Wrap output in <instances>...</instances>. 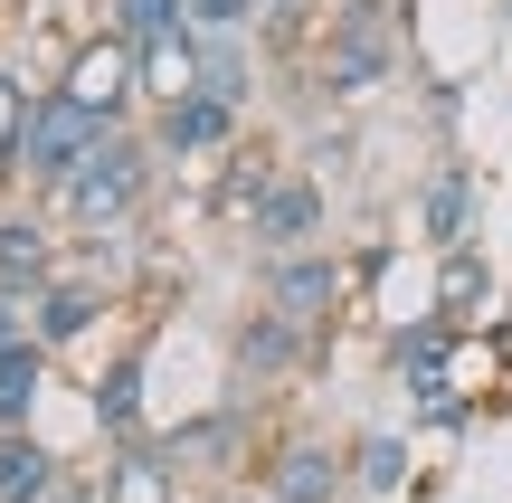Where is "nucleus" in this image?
<instances>
[{
  "instance_id": "obj_5",
  "label": "nucleus",
  "mask_w": 512,
  "mask_h": 503,
  "mask_svg": "<svg viewBox=\"0 0 512 503\" xmlns=\"http://www.w3.org/2000/svg\"><path fill=\"white\" fill-rule=\"evenodd\" d=\"M57 86H67L76 105H95L105 124H133V105H143V57H133L124 29H95V38H76V48H67Z\"/></svg>"
},
{
  "instance_id": "obj_9",
  "label": "nucleus",
  "mask_w": 512,
  "mask_h": 503,
  "mask_svg": "<svg viewBox=\"0 0 512 503\" xmlns=\"http://www.w3.org/2000/svg\"><path fill=\"white\" fill-rule=\"evenodd\" d=\"M181 456H171V437H124L114 447V466H95V494L105 503H181Z\"/></svg>"
},
{
  "instance_id": "obj_21",
  "label": "nucleus",
  "mask_w": 512,
  "mask_h": 503,
  "mask_svg": "<svg viewBox=\"0 0 512 503\" xmlns=\"http://www.w3.org/2000/svg\"><path fill=\"white\" fill-rule=\"evenodd\" d=\"M219 200H209V219H228V228H247V209L256 200H266V190H275V171H285V162H275V152H256V143H238V152H219Z\"/></svg>"
},
{
  "instance_id": "obj_22",
  "label": "nucleus",
  "mask_w": 512,
  "mask_h": 503,
  "mask_svg": "<svg viewBox=\"0 0 512 503\" xmlns=\"http://www.w3.org/2000/svg\"><path fill=\"white\" fill-rule=\"evenodd\" d=\"M86 409H95V428H105L114 447H124V437H143V352L114 361V371L86 390Z\"/></svg>"
},
{
  "instance_id": "obj_8",
  "label": "nucleus",
  "mask_w": 512,
  "mask_h": 503,
  "mask_svg": "<svg viewBox=\"0 0 512 503\" xmlns=\"http://www.w3.org/2000/svg\"><path fill=\"white\" fill-rule=\"evenodd\" d=\"M152 143H162V162H219V152L247 143V114L219 105V95H181V105L152 114Z\"/></svg>"
},
{
  "instance_id": "obj_17",
  "label": "nucleus",
  "mask_w": 512,
  "mask_h": 503,
  "mask_svg": "<svg viewBox=\"0 0 512 503\" xmlns=\"http://www.w3.org/2000/svg\"><path fill=\"white\" fill-rule=\"evenodd\" d=\"M418 228H427V247H465V228H475V162H446L418 190Z\"/></svg>"
},
{
  "instance_id": "obj_18",
  "label": "nucleus",
  "mask_w": 512,
  "mask_h": 503,
  "mask_svg": "<svg viewBox=\"0 0 512 503\" xmlns=\"http://www.w3.org/2000/svg\"><path fill=\"white\" fill-rule=\"evenodd\" d=\"M67 475H76V466H67L57 447H38L29 428H19V437H0V503H48Z\"/></svg>"
},
{
  "instance_id": "obj_23",
  "label": "nucleus",
  "mask_w": 512,
  "mask_h": 503,
  "mask_svg": "<svg viewBox=\"0 0 512 503\" xmlns=\"http://www.w3.org/2000/svg\"><path fill=\"white\" fill-rule=\"evenodd\" d=\"M200 95H219V105H238V114H247V95H256V76H247V57H238V38H200Z\"/></svg>"
},
{
  "instance_id": "obj_24",
  "label": "nucleus",
  "mask_w": 512,
  "mask_h": 503,
  "mask_svg": "<svg viewBox=\"0 0 512 503\" xmlns=\"http://www.w3.org/2000/svg\"><path fill=\"white\" fill-rule=\"evenodd\" d=\"M105 29H124V38H162V29H190V0H114V19Z\"/></svg>"
},
{
  "instance_id": "obj_10",
  "label": "nucleus",
  "mask_w": 512,
  "mask_h": 503,
  "mask_svg": "<svg viewBox=\"0 0 512 503\" xmlns=\"http://www.w3.org/2000/svg\"><path fill=\"white\" fill-rule=\"evenodd\" d=\"M57 276H67V266H57V228L38 219V209H0V295L38 304Z\"/></svg>"
},
{
  "instance_id": "obj_14",
  "label": "nucleus",
  "mask_w": 512,
  "mask_h": 503,
  "mask_svg": "<svg viewBox=\"0 0 512 503\" xmlns=\"http://www.w3.org/2000/svg\"><path fill=\"white\" fill-rule=\"evenodd\" d=\"M304 352H313V333H304L294 314H275V304H256V314L238 323V371H247V380H285Z\"/></svg>"
},
{
  "instance_id": "obj_26",
  "label": "nucleus",
  "mask_w": 512,
  "mask_h": 503,
  "mask_svg": "<svg viewBox=\"0 0 512 503\" xmlns=\"http://www.w3.org/2000/svg\"><path fill=\"white\" fill-rule=\"evenodd\" d=\"M19 342H38V333H29V304L0 295V352H19Z\"/></svg>"
},
{
  "instance_id": "obj_7",
  "label": "nucleus",
  "mask_w": 512,
  "mask_h": 503,
  "mask_svg": "<svg viewBox=\"0 0 512 503\" xmlns=\"http://www.w3.org/2000/svg\"><path fill=\"white\" fill-rule=\"evenodd\" d=\"M247 247H256V257L323 247V171H275V190L247 209Z\"/></svg>"
},
{
  "instance_id": "obj_11",
  "label": "nucleus",
  "mask_w": 512,
  "mask_h": 503,
  "mask_svg": "<svg viewBox=\"0 0 512 503\" xmlns=\"http://www.w3.org/2000/svg\"><path fill=\"white\" fill-rule=\"evenodd\" d=\"M456 342H465V323H446V314H408V323H389V371L408 380V399L446 390V361H456Z\"/></svg>"
},
{
  "instance_id": "obj_19",
  "label": "nucleus",
  "mask_w": 512,
  "mask_h": 503,
  "mask_svg": "<svg viewBox=\"0 0 512 503\" xmlns=\"http://www.w3.org/2000/svg\"><path fill=\"white\" fill-rule=\"evenodd\" d=\"M48 371H57L48 342H19V352H0V437H19V428L38 418V399H48Z\"/></svg>"
},
{
  "instance_id": "obj_28",
  "label": "nucleus",
  "mask_w": 512,
  "mask_h": 503,
  "mask_svg": "<svg viewBox=\"0 0 512 503\" xmlns=\"http://www.w3.org/2000/svg\"><path fill=\"white\" fill-rule=\"evenodd\" d=\"M266 19H285V29H294V19H313V0H266Z\"/></svg>"
},
{
  "instance_id": "obj_16",
  "label": "nucleus",
  "mask_w": 512,
  "mask_h": 503,
  "mask_svg": "<svg viewBox=\"0 0 512 503\" xmlns=\"http://www.w3.org/2000/svg\"><path fill=\"white\" fill-rule=\"evenodd\" d=\"M342 456H351V494H361V503H389V494H408V466H418L399 428H361Z\"/></svg>"
},
{
  "instance_id": "obj_6",
  "label": "nucleus",
  "mask_w": 512,
  "mask_h": 503,
  "mask_svg": "<svg viewBox=\"0 0 512 503\" xmlns=\"http://www.w3.org/2000/svg\"><path fill=\"white\" fill-rule=\"evenodd\" d=\"M256 485L275 503H342L351 494V456L332 437H275V447H256Z\"/></svg>"
},
{
  "instance_id": "obj_20",
  "label": "nucleus",
  "mask_w": 512,
  "mask_h": 503,
  "mask_svg": "<svg viewBox=\"0 0 512 503\" xmlns=\"http://www.w3.org/2000/svg\"><path fill=\"white\" fill-rule=\"evenodd\" d=\"M437 314L446 323H484L494 314V266L475 247H437Z\"/></svg>"
},
{
  "instance_id": "obj_29",
  "label": "nucleus",
  "mask_w": 512,
  "mask_h": 503,
  "mask_svg": "<svg viewBox=\"0 0 512 503\" xmlns=\"http://www.w3.org/2000/svg\"><path fill=\"white\" fill-rule=\"evenodd\" d=\"M228 503H275V494H266V485H247V494H228Z\"/></svg>"
},
{
  "instance_id": "obj_1",
  "label": "nucleus",
  "mask_w": 512,
  "mask_h": 503,
  "mask_svg": "<svg viewBox=\"0 0 512 503\" xmlns=\"http://www.w3.org/2000/svg\"><path fill=\"white\" fill-rule=\"evenodd\" d=\"M152 171H162V143H152V133H133V124H114L105 143H95L86 162L48 190V200H57V219H67V228L105 238V228H124L133 209L152 200Z\"/></svg>"
},
{
  "instance_id": "obj_27",
  "label": "nucleus",
  "mask_w": 512,
  "mask_h": 503,
  "mask_svg": "<svg viewBox=\"0 0 512 503\" xmlns=\"http://www.w3.org/2000/svg\"><path fill=\"white\" fill-rule=\"evenodd\" d=\"M48 503H105V494H95V485H86V475H67V485H57Z\"/></svg>"
},
{
  "instance_id": "obj_3",
  "label": "nucleus",
  "mask_w": 512,
  "mask_h": 503,
  "mask_svg": "<svg viewBox=\"0 0 512 503\" xmlns=\"http://www.w3.org/2000/svg\"><path fill=\"white\" fill-rule=\"evenodd\" d=\"M105 133H114V124H105L95 105H76L67 86H38V95H29V114H19V171H29L38 190H57L95 143H105Z\"/></svg>"
},
{
  "instance_id": "obj_15",
  "label": "nucleus",
  "mask_w": 512,
  "mask_h": 503,
  "mask_svg": "<svg viewBox=\"0 0 512 503\" xmlns=\"http://www.w3.org/2000/svg\"><path fill=\"white\" fill-rule=\"evenodd\" d=\"M171 456H181L190 475L247 466V409H209V418H190V428H171Z\"/></svg>"
},
{
  "instance_id": "obj_30",
  "label": "nucleus",
  "mask_w": 512,
  "mask_h": 503,
  "mask_svg": "<svg viewBox=\"0 0 512 503\" xmlns=\"http://www.w3.org/2000/svg\"><path fill=\"white\" fill-rule=\"evenodd\" d=\"M342 503H361V494H342Z\"/></svg>"
},
{
  "instance_id": "obj_12",
  "label": "nucleus",
  "mask_w": 512,
  "mask_h": 503,
  "mask_svg": "<svg viewBox=\"0 0 512 503\" xmlns=\"http://www.w3.org/2000/svg\"><path fill=\"white\" fill-rule=\"evenodd\" d=\"M133 57H143V105H181V95H200V29H162V38H133Z\"/></svg>"
},
{
  "instance_id": "obj_25",
  "label": "nucleus",
  "mask_w": 512,
  "mask_h": 503,
  "mask_svg": "<svg viewBox=\"0 0 512 503\" xmlns=\"http://www.w3.org/2000/svg\"><path fill=\"white\" fill-rule=\"evenodd\" d=\"M256 19H266V0H190V29L200 38H238Z\"/></svg>"
},
{
  "instance_id": "obj_2",
  "label": "nucleus",
  "mask_w": 512,
  "mask_h": 503,
  "mask_svg": "<svg viewBox=\"0 0 512 503\" xmlns=\"http://www.w3.org/2000/svg\"><path fill=\"white\" fill-rule=\"evenodd\" d=\"M399 0H332L323 10V48H313V86L323 95H380L399 76Z\"/></svg>"
},
{
  "instance_id": "obj_13",
  "label": "nucleus",
  "mask_w": 512,
  "mask_h": 503,
  "mask_svg": "<svg viewBox=\"0 0 512 503\" xmlns=\"http://www.w3.org/2000/svg\"><path fill=\"white\" fill-rule=\"evenodd\" d=\"M95 323H105V285H86V276H57L48 295L29 304V333L48 342V352H76Z\"/></svg>"
},
{
  "instance_id": "obj_4",
  "label": "nucleus",
  "mask_w": 512,
  "mask_h": 503,
  "mask_svg": "<svg viewBox=\"0 0 512 503\" xmlns=\"http://www.w3.org/2000/svg\"><path fill=\"white\" fill-rule=\"evenodd\" d=\"M256 295H266L275 314H294L304 333H323V323L342 314V295H351V257H332V247H294V257H256Z\"/></svg>"
}]
</instances>
